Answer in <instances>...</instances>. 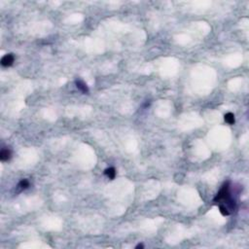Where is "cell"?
<instances>
[{
	"mask_svg": "<svg viewBox=\"0 0 249 249\" xmlns=\"http://www.w3.org/2000/svg\"><path fill=\"white\" fill-rule=\"evenodd\" d=\"M214 202L219 203V209L222 215L227 216L236 209V201L230 194V183L226 182L222 186L219 193L214 198Z\"/></svg>",
	"mask_w": 249,
	"mask_h": 249,
	"instance_id": "6da1fadb",
	"label": "cell"
},
{
	"mask_svg": "<svg viewBox=\"0 0 249 249\" xmlns=\"http://www.w3.org/2000/svg\"><path fill=\"white\" fill-rule=\"evenodd\" d=\"M224 119L226 121V123H228L229 124H233L236 122V119H235V115L233 114V113L229 112L227 113L225 116H224Z\"/></svg>",
	"mask_w": 249,
	"mask_h": 249,
	"instance_id": "8992f818",
	"label": "cell"
},
{
	"mask_svg": "<svg viewBox=\"0 0 249 249\" xmlns=\"http://www.w3.org/2000/svg\"><path fill=\"white\" fill-rule=\"evenodd\" d=\"M14 60H15V58H14L13 54L5 55V56L1 59V64H2V66H5V67L11 66V65L13 64Z\"/></svg>",
	"mask_w": 249,
	"mask_h": 249,
	"instance_id": "7a4b0ae2",
	"label": "cell"
},
{
	"mask_svg": "<svg viewBox=\"0 0 249 249\" xmlns=\"http://www.w3.org/2000/svg\"><path fill=\"white\" fill-rule=\"evenodd\" d=\"M18 187L20 188L21 190H24V189H27V188L29 187V182H28V180H26V179H24V180H21V182L19 183Z\"/></svg>",
	"mask_w": 249,
	"mask_h": 249,
	"instance_id": "52a82bcc",
	"label": "cell"
},
{
	"mask_svg": "<svg viewBox=\"0 0 249 249\" xmlns=\"http://www.w3.org/2000/svg\"><path fill=\"white\" fill-rule=\"evenodd\" d=\"M104 174L106 175L109 179H111L113 180L115 178V176H116V170H115V168L114 167H108L106 168L104 170Z\"/></svg>",
	"mask_w": 249,
	"mask_h": 249,
	"instance_id": "5b68a950",
	"label": "cell"
},
{
	"mask_svg": "<svg viewBox=\"0 0 249 249\" xmlns=\"http://www.w3.org/2000/svg\"><path fill=\"white\" fill-rule=\"evenodd\" d=\"M11 155H12V153H11V151L10 149H5V148H3L1 150V152H0V160H1L2 162H5V161H8L10 158H11Z\"/></svg>",
	"mask_w": 249,
	"mask_h": 249,
	"instance_id": "3957f363",
	"label": "cell"
},
{
	"mask_svg": "<svg viewBox=\"0 0 249 249\" xmlns=\"http://www.w3.org/2000/svg\"><path fill=\"white\" fill-rule=\"evenodd\" d=\"M136 249H139V248H144V246H143V244H138L136 247H135Z\"/></svg>",
	"mask_w": 249,
	"mask_h": 249,
	"instance_id": "ba28073f",
	"label": "cell"
},
{
	"mask_svg": "<svg viewBox=\"0 0 249 249\" xmlns=\"http://www.w3.org/2000/svg\"><path fill=\"white\" fill-rule=\"evenodd\" d=\"M75 84H76V87L81 90V92L83 93H89V89H88V87H87V85L85 84L84 82L81 81V80H78L75 82Z\"/></svg>",
	"mask_w": 249,
	"mask_h": 249,
	"instance_id": "277c9868",
	"label": "cell"
}]
</instances>
